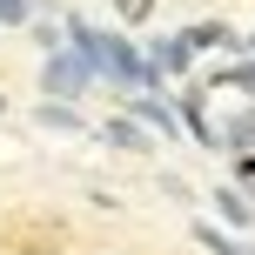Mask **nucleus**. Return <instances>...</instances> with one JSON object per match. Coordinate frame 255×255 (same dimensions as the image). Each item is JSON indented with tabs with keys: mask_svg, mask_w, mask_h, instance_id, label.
<instances>
[{
	"mask_svg": "<svg viewBox=\"0 0 255 255\" xmlns=\"http://www.w3.org/2000/svg\"><path fill=\"white\" fill-rule=\"evenodd\" d=\"M249 61H255V34H249Z\"/></svg>",
	"mask_w": 255,
	"mask_h": 255,
	"instance_id": "13",
	"label": "nucleus"
},
{
	"mask_svg": "<svg viewBox=\"0 0 255 255\" xmlns=\"http://www.w3.org/2000/svg\"><path fill=\"white\" fill-rule=\"evenodd\" d=\"M0 108H7V101H0Z\"/></svg>",
	"mask_w": 255,
	"mask_h": 255,
	"instance_id": "14",
	"label": "nucleus"
},
{
	"mask_svg": "<svg viewBox=\"0 0 255 255\" xmlns=\"http://www.w3.org/2000/svg\"><path fill=\"white\" fill-rule=\"evenodd\" d=\"M34 121H40V128H54V134H81V128H88L67 101H40V108H34Z\"/></svg>",
	"mask_w": 255,
	"mask_h": 255,
	"instance_id": "8",
	"label": "nucleus"
},
{
	"mask_svg": "<svg viewBox=\"0 0 255 255\" xmlns=\"http://www.w3.org/2000/svg\"><path fill=\"white\" fill-rule=\"evenodd\" d=\"M40 88H47V101H74V94H88V88H94V67L81 61L74 47H54V54H47V67H40Z\"/></svg>",
	"mask_w": 255,
	"mask_h": 255,
	"instance_id": "1",
	"label": "nucleus"
},
{
	"mask_svg": "<svg viewBox=\"0 0 255 255\" xmlns=\"http://www.w3.org/2000/svg\"><path fill=\"white\" fill-rule=\"evenodd\" d=\"M208 88H235V94L255 101V61H235V67H222V74H208Z\"/></svg>",
	"mask_w": 255,
	"mask_h": 255,
	"instance_id": "10",
	"label": "nucleus"
},
{
	"mask_svg": "<svg viewBox=\"0 0 255 255\" xmlns=\"http://www.w3.org/2000/svg\"><path fill=\"white\" fill-rule=\"evenodd\" d=\"M101 141H108V148H121V154H148V148H154V134H148V128H141L134 115L101 121Z\"/></svg>",
	"mask_w": 255,
	"mask_h": 255,
	"instance_id": "3",
	"label": "nucleus"
},
{
	"mask_svg": "<svg viewBox=\"0 0 255 255\" xmlns=\"http://www.w3.org/2000/svg\"><path fill=\"white\" fill-rule=\"evenodd\" d=\"M195 242L215 249V255H255L249 242H235V235H229V229H215V222H195Z\"/></svg>",
	"mask_w": 255,
	"mask_h": 255,
	"instance_id": "9",
	"label": "nucleus"
},
{
	"mask_svg": "<svg viewBox=\"0 0 255 255\" xmlns=\"http://www.w3.org/2000/svg\"><path fill=\"white\" fill-rule=\"evenodd\" d=\"M222 148H229V154H255V101L242 108V115L222 121Z\"/></svg>",
	"mask_w": 255,
	"mask_h": 255,
	"instance_id": "6",
	"label": "nucleus"
},
{
	"mask_svg": "<svg viewBox=\"0 0 255 255\" xmlns=\"http://www.w3.org/2000/svg\"><path fill=\"white\" fill-rule=\"evenodd\" d=\"M115 13H121L128 27H141V20H148V13H154V0H115Z\"/></svg>",
	"mask_w": 255,
	"mask_h": 255,
	"instance_id": "11",
	"label": "nucleus"
},
{
	"mask_svg": "<svg viewBox=\"0 0 255 255\" xmlns=\"http://www.w3.org/2000/svg\"><path fill=\"white\" fill-rule=\"evenodd\" d=\"M235 188H255V154H235Z\"/></svg>",
	"mask_w": 255,
	"mask_h": 255,
	"instance_id": "12",
	"label": "nucleus"
},
{
	"mask_svg": "<svg viewBox=\"0 0 255 255\" xmlns=\"http://www.w3.org/2000/svg\"><path fill=\"white\" fill-rule=\"evenodd\" d=\"M128 115H134L148 134H161V141H175L181 134V121H175V108L161 101V94H128Z\"/></svg>",
	"mask_w": 255,
	"mask_h": 255,
	"instance_id": "2",
	"label": "nucleus"
},
{
	"mask_svg": "<svg viewBox=\"0 0 255 255\" xmlns=\"http://www.w3.org/2000/svg\"><path fill=\"white\" fill-rule=\"evenodd\" d=\"M215 215L229 222V229H249V222H255V202H249V188H215Z\"/></svg>",
	"mask_w": 255,
	"mask_h": 255,
	"instance_id": "7",
	"label": "nucleus"
},
{
	"mask_svg": "<svg viewBox=\"0 0 255 255\" xmlns=\"http://www.w3.org/2000/svg\"><path fill=\"white\" fill-rule=\"evenodd\" d=\"M181 40H188V54H208V47H242V34H235L229 20H195V27H181Z\"/></svg>",
	"mask_w": 255,
	"mask_h": 255,
	"instance_id": "4",
	"label": "nucleus"
},
{
	"mask_svg": "<svg viewBox=\"0 0 255 255\" xmlns=\"http://www.w3.org/2000/svg\"><path fill=\"white\" fill-rule=\"evenodd\" d=\"M188 61H195V54H188L181 34H161V40L148 47V67H154V74H188Z\"/></svg>",
	"mask_w": 255,
	"mask_h": 255,
	"instance_id": "5",
	"label": "nucleus"
}]
</instances>
